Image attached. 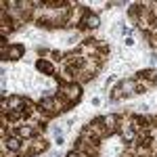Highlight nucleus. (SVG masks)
Masks as SVG:
<instances>
[{
	"label": "nucleus",
	"mask_w": 157,
	"mask_h": 157,
	"mask_svg": "<svg viewBox=\"0 0 157 157\" xmlns=\"http://www.w3.org/2000/svg\"><path fill=\"white\" fill-rule=\"evenodd\" d=\"M36 67L40 69V71H44L46 75H52V73H55V67L50 65L48 61H38V63H36Z\"/></svg>",
	"instance_id": "1"
},
{
	"label": "nucleus",
	"mask_w": 157,
	"mask_h": 157,
	"mask_svg": "<svg viewBox=\"0 0 157 157\" xmlns=\"http://www.w3.org/2000/svg\"><path fill=\"white\" fill-rule=\"evenodd\" d=\"M23 52H25V48L21 46V44H15V46L9 48V59H19Z\"/></svg>",
	"instance_id": "2"
},
{
	"label": "nucleus",
	"mask_w": 157,
	"mask_h": 157,
	"mask_svg": "<svg viewBox=\"0 0 157 157\" xmlns=\"http://www.w3.org/2000/svg\"><path fill=\"white\" fill-rule=\"evenodd\" d=\"M82 23H84L86 27H97L98 25V17L97 15H88V13H86L84 19H82Z\"/></svg>",
	"instance_id": "3"
},
{
	"label": "nucleus",
	"mask_w": 157,
	"mask_h": 157,
	"mask_svg": "<svg viewBox=\"0 0 157 157\" xmlns=\"http://www.w3.org/2000/svg\"><path fill=\"white\" fill-rule=\"evenodd\" d=\"M6 147L13 149V151H19V149H21V143H19V138H9V140H6Z\"/></svg>",
	"instance_id": "4"
}]
</instances>
